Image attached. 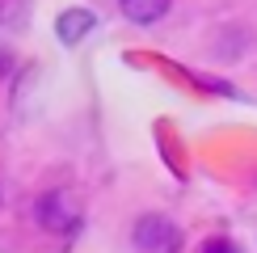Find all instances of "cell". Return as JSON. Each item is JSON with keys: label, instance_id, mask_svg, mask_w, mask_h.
Here are the masks:
<instances>
[{"label": "cell", "instance_id": "3", "mask_svg": "<svg viewBox=\"0 0 257 253\" xmlns=\"http://www.w3.org/2000/svg\"><path fill=\"white\" fill-rule=\"evenodd\" d=\"M93 26H97V17H93L89 9H68V13H59V21H55V34H59V42L76 47L80 38L93 34Z\"/></svg>", "mask_w": 257, "mask_h": 253}, {"label": "cell", "instance_id": "2", "mask_svg": "<svg viewBox=\"0 0 257 253\" xmlns=\"http://www.w3.org/2000/svg\"><path fill=\"white\" fill-rule=\"evenodd\" d=\"M34 215H38V224L47 232H59V236H68V232L80 228V211H76V203H72L63 190H47V194L38 198Z\"/></svg>", "mask_w": 257, "mask_h": 253}, {"label": "cell", "instance_id": "1", "mask_svg": "<svg viewBox=\"0 0 257 253\" xmlns=\"http://www.w3.org/2000/svg\"><path fill=\"white\" fill-rule=\"evenodd\" d=\"M131 240H135L139 253H177L181 249V228L169 215H144V219H135Z\"/></svg>", "mask_w": 257, "mask_h": 253}, {"label": "cell", "instance_id": "4", "mask_svg": "<svg viewBox=\"0 0 257 253\" xmlns=\"http://www.w3.org/2000/svg\"><path fill=\"white\" fill-rule=\"evenodd\" d=\"M169 5L173 0H118V13L126 21H135V26H156L169 13Z\"/></svg>", "mask_w": 257, "mask_h": 253}, {"label": "cell", "instance_id": "5", "mask_svg": "<svg viewBox=\"0 0 257 253\" xmlns=\"http://www.w3.org/2000/svg\"><path fill=\"white\" fill-rule=\"evenodd\" d=\"M202 253H240V249L232 245V240H223V236H215V240H207V245H202Z\"/></svg>", "mask_w": 257, "mask_h": 253}, {"label": "cell", "instance_id": "6", "mask_svg": "<svg viewBox=\"0 0 257 253\" xmlns=\"http://www.w3.org/2000/svg\"><path fill=\"white\" fill-rule=\"evenodd\" d=\"M9 68H13V59H9V55H5V51H0V76H5V72H9Z\"/></svg>", "mask_w": 257, "mask_h": 253}]
</instances>
